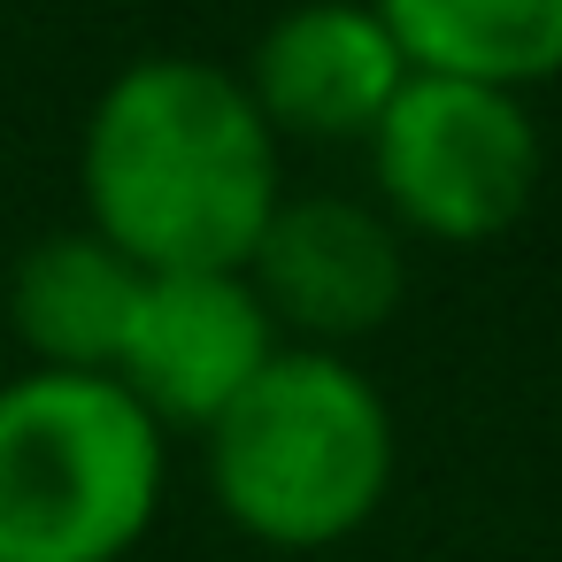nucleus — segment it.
<instances>
[{
    "mask_svg": "<svg viewBox=\"0 0 562 562\" xmlns=\"http://www.w3.org/2000/svg\"><path fill=\"white\" fill-rule=\"evenodd\" d=\"M408 78L416 70L370 0H301L255 40L239 70L278 139H370Z\"/></svg>",
    "mask_w": 562,
    "mask_h": 562,
    "instance_id": "7",
    "label": "nucleus"
},
{
    "mask_svg": "<svg viewBox=\"0 0 562 562\" xmlns=\"http://www.w3.org/2000/svg\"><path fill=\"white\" fill-rule=\"evenodd\" d=\"M247 285L262 293L278 331H301V347L339 355L347 339L378 331L401 308L408 262H401V232L385 224V209L339 201V193H301L270 216Z\"/></svg>",
    "mask_w": 562,
    "mask_h": 562,
    "instance_id": "6",
    "label": "nucleus"
},
{
    "mask_svg": "<svg viewBox=\"0 0 562 562\" xmlns=\"http://www.w3.org/2000/svg\"><path fill=\"white\" fill-rule=\"evenodd\" d=\"M86 232H101L147 278L247 270L285 209L278 132L247 101L239 70L193 55H147L116 70L78 139Z\"/></svg>",
    "mask_w": 562,
    "mask_h": 562,
    "instance_id": "1",
    "label": "nucleus"
},
{
    "mask_svg": "<svg viewBox=\"0 0 562 562\" xmlns=\"http://www.w3.org/2000/svg\"><path fill=\"white\" fill-rule=\"evenodd\" d=\"M362 147L385 224L439 247L501 239L531 209L547 162L524 93H493L462 78H408Z\"/></svg>",
    "mask_w": 562,
    "mask_h": 562,
    "instance_id": "4",
    "label": "nucleus"
},
{
    "mask_svg": "<svg viewBox=\"0 0 562 562\" xmlns=\"http://www.w3.org/2000/svg\"><path fill=\"white\" fill-rule=\"evenodd\" d=\"M209 485L262 547H339L393 493V408L347 355L278 347L270 370L209 424Z\"/></svg>",
    "mask_w": 562,
    "mask_h": 562,
    "instance_id": "2",
    "label": "nucleus"
},
{
    "mask_svg": "<svg viewBox=\"0 0 562 562\" xmlns=\"http://www.w3.org/2000/svg\"><path fill=\"white\" fill-rule=\"evenodd\" d=\"M147 270L124 262L101 232H47L9 270V324L32 355V370H86L109 378L132 331Z\"/></svg>",
    "mask_w": 562,
    "mask_h": 562,
    "instance_id": "8",
    "label": "nucleus"
},
{
    "mask_svg": "<svg viewBox=\"0 0 562 562\" xmlns=\"http://www.w3.org/2000/svg\"><path fill=\"white\" fill-rule=\"evenodd\" d=\"M170 477V431L86 370L0 385V562H124Z\"/></svg>",
    "mask_w": 562,
    "mask_h": 562,
    "instance_id": "3",
    "label": "nucleus"
},
{
    "mask_svg": "<svg viewBox=\"0 0 562 562\" xmlns=\"http://www.w3.org/2000/svg\"><path fill=\"white\" fill-rule=\"evenodd\" d=\"M278 324L247 270H162L139 285L116 385L162 424V431H201L270 370Z\"/></svg>",
    "mask_w": 562,
    "mask_h": 562,
    "instance_id": "5",
    "label": "nucleus"
},
{
    "mask_svg": "<svg viewBox=\"0 0 562 562\" xmlns=\"http://www.w3.org/2000/svg\"><path fill=\"white\" fill-rule=\"evenodd\" d=\"M416 78L531 93L562 78V0H370Z\"/></svg>",
    "mask_w": 562,
    "mask_h": 562,
    "instance_id": "9",
    "label": "nucleus"
}]
</instances>
